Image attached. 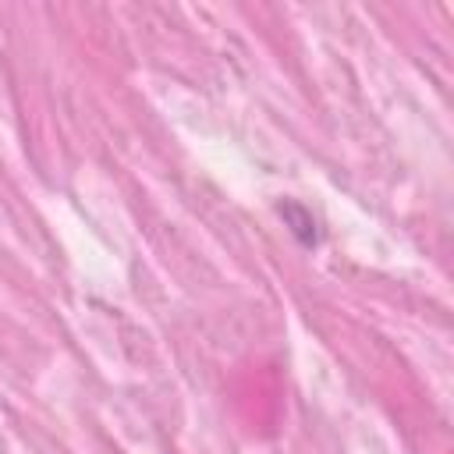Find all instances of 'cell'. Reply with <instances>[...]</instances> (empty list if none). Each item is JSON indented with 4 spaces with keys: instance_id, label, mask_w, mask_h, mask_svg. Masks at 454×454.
<instances>
[{
    "instance_id": "6da1fadb",
    "label": "cell",
    "mask_w": 454,
    "mask_h": 454,
    "mask_svg": "<svg viewBox=\"0 0 454 454\" xmlns=\"http://www.w3.org/2000/svg\"><path fill=\"white\" fill-rule=\"evenodd\" d=\"M280 216L291 223V234L301 241V245H316L319 241V234H316V220H312V213L305 209V206H298V202H284L280 206Z\"/></svg>"
}]
</instances>
